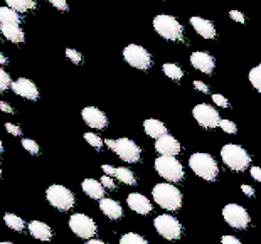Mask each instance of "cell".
Instances as JSON below:
<instances>
[{
  "label": "cell",
  "instance_id": "19",
  "mask_svg": "<svg viewBox=\"0 0 261 244\" xmlns=\"http://www.w3.org/2000/svg\"><path fill=\"white\" fill-rule=\"evenodd\" d=\"M99 209H101V212L107 215V218L110 219H120L121 214H123V209H121V206L116 201H113V199H99Z\"/></svg>",
  "mask_w": 261,
  "mask_h": 244
},
{
  "label": "cell",
  "instance_id": "49",
  "mask_svg": "<svg viewBox=\"0 0 261 244\" xmlns=\"http://www.w3.org/2000/svg\"><path fill=\"white\" fill-rule=\"evenodd\" d=\"M0 64H7V58L4 54H0Z\"/></svg>",
  "mask_w": 261,
  "mask_h": 244
},
{
  "label": "cell",
  "instance_id": "15",
  "mask_svg": "<svg viewBox=\"0 0 261 244\" xmlns=\"http://www.w3.org/2000/svg\"><path fill=\"white\" fill-rule=\"evenodd\" d=\"M155 150L160 155H167V157H175L180 153V143L175 140L174 137L165 133V135L159 137L155 142Z\"/></svg>",
  "mask_w": 261,
  "mask_h": 244
},
{
  "label": "cell",
  "instance_id": "38",
  "mask_svg": "<svg viewBox=\"0 0 261 244\" xmlns=\"http://www.w3.org/2000/svg\"><path fill=\"white\" fill-rule=\"evenodd\" d=\"M49 2H51V5L53 7H56L58 10H68V2H66V0H49Z\"/></svg>",
  "mask_w": 261,
  "mask_h": 244
},
{
  "label": "cell",
  "instance_id": "53",
  "mask_svg": "<svg viewBox=\"0 0 261 244\" xmlns=\"http://www.w3.org/2000/svg\"><path fill=\"white\" fill-rule=\"evenodd\" d=\"M47 2H49V0H47Z\"/></svg>",
  "mask_w": 261,
  "mask_h": 244
},
{
  "label": "cell",
  "instance_id": "9",
  "mask_svg": "<svg viewBox=\"0 0 261 244\" xmlns=\"http://www.w3.org/2000/svg\"><path fill=\"white\" fill-rule=\"evenodd\" d=\"M69 227L77 237H81V239H91L98 231L94 221L86 214H73L71 215Z\"/></svg>",
  "mask_w": 261,
  "mask_h": 244
},
{
  "label": "cell",
  "instance_id": "16",
  "mask_svg": "<svg viewBox=\"0 0 261 244\" xmlns=\"http://www.w3.org/2000/svg\"><path fill=\"white\" fill-rule=\"evenodd\" d=\"M191 64L196 68L197 71H201L204 74H211L216 68V61L214 58L211 56L207 52H202V51H196L192 52L191 56Z\"/></svg>",
  "mask_w": 261,
  "mask_h": 244
},
{
  "label": "cell",
  "instance_id": "27",
  "mask_svg": "<svg viewBox=\"0 0 261 244\" xmlns=\"http://www.w3.org/2000/svg\"><path fill=\"white\" fill-rule=\"evenodd\" d=\"M4 221H5V226L10 227V229H12V231L20 232V231L25 227V223H24V221H22V218H17V215H15V214H10V212L4 214Z\"/></svg>",
  "mask_w": 261,
  "mask_h": 244
},
{
  "label": "cell",
  "instance_id": "45",
  "mask_svg": "<svg viewBox=\"0 0 261 244\" xmlns=\"http://www.w3.org/2000/svg\"><path fill=\"white\" fill-rule=\"evenodd\" d=\"M0 110H2L4 113H14V108L5 101H0Z\"/></svg>",
  "mask_w": 261,
  "mask_h": 244
},
{
  "label": "cell",
  "instance_id": "35",
  "mask_svg": "<svg viewBox=\"0 0 261 244\" xmlns=\"http://www.w3.org/2000/svg\"><path fill=\"white\" fill-rule=\"evenodd\" d=\"M66 58H68L71 63H74V64L81 63V52L76 51V49H66Z\"/></svg>",
  "mask_w": 261,
  "mask_h": 244
},
{
  "label": "cell",
  "instance_id": "24",
  "mask_svg": "<svg viewBox=\"0 0 261 244\" xmlns=\"http://www.w3.org/2000/svg\"><path fill=\"white\" fill-rule=\"evenodd\" d=\"M9 9L15 10L17 14L20 12H29V10L36 9V0H5Z\"/></svg>",
  "mask_w": 261,
  "mask_h": 244
},
{
  "label": "cell",
  "instance_id": "32",
  "mask_svg": "<svg viewBox=\"0 0 261 244\" xmlns=\"http://www.w3.org/2000/svg\"><path fill=\"white\" fill-rule=\"evenodd\" d=\"M22 147H24V150H27L31 155H37L39 152H41V148H39L37 142L31 140V138H24V140H22Z\"/></svg>",
  "mask_w": 261,
  "mask_h": 244
},
{
  "label": "cell",
  "instance_id": "5",
  "mask_svg": "<svg viewBox=\"0 0 261 244\" xmlns=\"http://www.w3.org/2000/svg\"><path fill=\"white\" fill-rule=\"evenodd\" d=\"M155 172L160 177H164L167 182H170V184H175V182H180L184 179V167H182V164L175 157H167V155H160L155 160Z\"/></svg>",
  "mask_w": 261,
  "mask_h": 244
},
{
  "label": "cell",
  "instance_id": "18",
  "mask_svg": "<svg viewBox=\"0 0 261 244\" xmlns=\"http://www.w3.org/2000/svg\"><path fill=\"white\" fill-rule=\"evenodd\" d=\"M191 25L196 29V32L204 39H214L216 37V27L211 20L202 17H191Z\"/></svg>",
  "mask_w": 261,
  "mask_h": 244
},
{
  "label": "cell",
  "instance_id": "12",
  "mask_svg": "<svg viewBox=\"0 0 261 244\" xmlns=\"http://www.w3.org/2000/svg\"><path fill=\"white\" fill-rule=\"evenodd\" d=\"M192 116L202 128H216L221 120L218 110H214L211 104H205V103L196 104L192 110Z\"/></svg>",
  "mask_w": 261,
  "mask_h": 244
},
{
  "label": "cell",
  "instance_id": "36",
  "mask_svg": "<svg viewBox=\"0 0 261 244\" xmlns=\"http://www.w3.org/2000/svg\"><path fill=\"white\" fill-rule=\"evenodd\" d=\"M213 101L218 104L219 108H229V101L226 99V96H223V94H213Z\"/></svg>",
  "mask_w": 261,
  "mask_h": 244
},
{
  "label": "cell",
  "instance_id": "28",
  "mask_svg": "<svg viewBox=\"0 0 261 244\" xmlns=\"http://www.w3.org/2000/svg\"><path fill=\"white\" fill-rule=\"evenodd\" d=\"M162 71L165 73V76H169L170 79H174V81H180L182 77H184V71L174 63H165L162 66Z\"/></svg>",
  "mask_w": 261,
  "mask_h": 244
},
{
  "label": "cell",
  "instance_id": "31",
  "mask_svg": "<svg viewBox=\"0 0 261 244\" xmlns=\"http://www.w3.org/2000/svg\"><path fill=\"white\" fill-rule=\"evenodd\" d=\"M218 126H221L223 131L229 133V135H236V133H238V126H236L234 121H231V120H223V118H221Z\"/></svg>",
  "mask_w": 261,
  "mask_h": 244
},
{
  "label": "cell",
  "instance_id": "25",
  "mask_svg": "<svg viewBox=\"0 0 261 244\" xmlns=\"http://www.w3.org/2000/svg\"><path fill=\"white\" fill-rule=\"evenodd\" d=\"M115 177L120 182H123L125 185H135L137 184V179H135V175H133V172L130 169H126V167L115 169Z\"/></svg>",
  "mask_w": 261,
  "mask_h": 244
},
{
  "label": "cell",
  "instance_id": "26",
  "mask_svg": "<svg viewBox=\"0 0 261 244\" xmlns=\"http://www.w3.org/2000/svg\"><path fill=\"white\" fill-rule=\"evenodd\" d=\"M20 17L15 10L9 7H0V24H17L19 25Z\"/></svg>",
  "mask_w": 261,
  "mask_h": 244
},
{
  "label": "cell",
  "instance_id": "50",
  "mask_svg": "<svg viewBox=\"0 0 261 244\" xmlns=\"http://www.w3.org/2000/svg\"><path fill=\"white\" fill-rule=\"evenodd\" d=\"M2 150H4V145H2V142H0V153H2Z\"/></svg>",
  "mask_w": 261,
  "mask_h": 244
},
{
  "label": "cell",
  "instance_id": "30",
  "mask_svg": "<svg viewBox=\"0 0 261 244\" xmlns=\"http://www.w3.org/2000/svg\"><path fill=\"white\" fill-rule=\"evenodd\" d=\"M249 83H251L256 91H261V66H254L249 71Z\"/></svg>",
  "mask_w": 261,
  "mask_h": 244
},
{
  "label": "cell",
  "instance_id": "17",
  "mask_svg": "<svg viewBox=\"0 0 261 244\" xmlns=\"http://www.w3.org/2000/svg\"><path fill=\"white\" fill-rule=\"evenodd\" d=\"M126 204H128V207L133 212H137L140 215H147L152 212V202H150L143 194H138V192L130 194V196L126 197Z\"/></svg>",
  "mask_w": 261,
  "mask_h": 244
},
{
  "label": "cell",
  "instance_id": "33",
  "mask_svg": "<svg viewBox=\"0 0 261 244\" xmlns=\"http://www.w3.org/2000/svg\"><path fill=\"white\" fill-rule=\"evenodd\" d=\"M85 140L90 143L93 148H98V150L103 147V140L98 135H94V133H85Z\"/></svg>",
  "mask_w": 261,
  "mask_h": 244
},
{
  "label": "cell",
  "instance_id": "2",
  "mask_svg": "<svg viewBox=\"0 0 261 244\" xmlns=\"http://www.w3.org/2000/svg\"><path fill=\"white\" fill-rule=\"evenodd\" d=\"M152 196L155 204H159L165 210H179L182 207V192L170 182L157 184L153 187Z\"/></svg>",
  "mask_w": 261,
  "mask_h": 244
},
{
  "label": "cell",
  "instance_id": "42",
  "mask_svg": "<svg viewBox=\"0 0 261 244\" xmlns=\"http://www.w3.org/2000/svg\"><path fill=\"white\" fill-rule=\"evenodd\" d=\"M194 88H196L197 91H201V93H209V86L205 85V83H202V81H194Z\"/></svg>",
  "mask_w": 261,
  "mask_h": 244
},
{
  "label": "cell",
  "instance_id": "14",
  "mask_svg": "<svg viewBox=\"0 0 261 244\" xmlns=\"http://www.w3.org/2000/svg\"><path fill=\"white\" fill-rule=\"evenodd\" d=\"M81 116H83V120H85V123L94 130H103V128H107V125H108L107 115H105L101 110H98L94 106H86L81 112Z\"/></svg>",
  "mask_w": 261,
  "mask_h": 244
},
{
  "label": "cell",
  "instance_id": "11",
  "mask_svg": "<svg viewBox=\"0 0 261 244\" xmlns=\"http://www.w3.org/2000/svg\"><path fill=\"white\" fill-rule=\"evenodd\" d=\"M113 150L126 164H135L142 157L140 147L133 140H130V138H118V140H115Z\"/></svg>",
  "mask_w": 261,
  "mask_h": 244
},
{
  "label": "cell",
  "instance_id": "21",
  "mask_svg": "<svg viewBox=\"0 0 261 244\" xmlns=\"http://www.w3.org/2000/svg\"><path fill=\"white\" fill-rule=\"evenodd\" d=\"M0 31H2V34L7 41L14 44H22L25 39L24 31H22L17 24H0Z\"/></svg>",
  "mask_w": 261,
  "mask_h": 244
},
{
  "label": "cell",
  "instance_id": "6",
  "mask_svg": "<svg viewBox=\"0 0 261 244\" xmlns=\"http://www.w3.org/2000/svg\"><path fill=\"white\" fill-rule=\"evenodd\" d=\"M46 199L47 202L51 204L53 207H56L61 212H66V210L74 207V194L69 191L68 187L54 184L46 191Z\"/></svg>",
  "mask_w": 261,
  "mask_h": 244
},
{
  "label": "cell",
  "instance_id": "23",
  "mask_svg": "<svg viewBox=\"0 0 261 244\" xmlns=\"http://www.w3.org/2000/svg\"><path fill=\"white\" fill-rule=\"evenodd\" d=\"M143 130L148 137H152L157 140L159 137H162L167 133V126H165L160 120H155V118H148L145 120V123H143Z\"/></svg>",
  "mask_w": 261,
  "mask_h": 244
},
{
  "label": "cell",
  "instance_id": "20",
  "mask_svg": "<svg viewBox=\"0 0 261 244\" xmlns=\"http://www.w3.org/2000/svg\"><path fill=\"white\" fill-rule=\"evenodd\" d=\"M29 232L32 237L39 241H51L53 239V229L47 224L41 223V221H32L29 224Z\"/></svg>",
  "mask_w": 261,
  "mask_h": 244
},
{
  "label": "cell",
  "instance_id": "8",
  "mask_svg": "<svg viewBox=\"0 0 261 244\" xmlns=\"http://www.w3.org/2000/svg\"><path fill=\"white\" fill-rule=\"evenodd\" d=\"M155 231L167 241H177L182 236V224L169 214H162L153 221Z\"/></svg>",
  "mask_w": 261,
  "mask_h": 244
},
{
  "label": "cell",
  "instance_id": "13",
  "mask_svg": "<svg viewBox=\"0 0 261 244\" xmlns=\"http://www.w3.org/2000/svg\"><path fill=\"white\" fill-rule=\"evenodd\" d=\"M10 88H12V91L17 94V96L31 99V101H36V99H39L37 86L31 79H27V77H19V79L12 81V83H10Z\"/></svg>",
  "mask_w": 261,
  "mask_h": 244
},
{
  "label": "cell",
  "instance_id": "4",
  "mask_svg": "<svg viewBox=\"0 0 261 244\" xmlns=\"http://www.w3.org/2000/svg\"><path fill=\"white\" fill-rule=\"evenodd\" d=\"M152 24L155 32L160 37L167 39V41H180L184 37V27H182V24L175 17H172V15H165V14L157 15Z\"/></svg>",
  "mask_w": 261,
  "mask_h": 244
},
{
  "label": "cell",
  "instance_id": "39",
  "mask_svg": "<svg viewBox=\"0 0 261 244\" xmlns=\"http://www.w3.org/2000/svg\"><path fill=\"white\" fill-rule=\"evenodd\" d=\"M229 17L232 20H236V22H240V24H244V20H246V17L240 12V10H231L229 12Z\"/></svg>",
  "mask_w": 261,
  "mask_h": 244
},
{
  "label": "cell",
  "instance_id": "7",
  "mask_svg": "<svg viewBox=\"0 0 261 244\" xmlns=\"http://www.w3.org/2000/svg\"><path fill=\"white\" fill-rule=\"evenodd\" d=\"M123 59L126 64H130L132 68L147 71L152 66V56L145 47L138 46V44H130L123 49Z\"/></svg>",
  "mask_w": 261,
  "mask_h": 244
},
{
  "label": "cell",
  "instance_id": "47",
  "mask_svg": "<svg viewBox=\"0 0 261 244\" xmlns=\"http://www.w3.org/2000/svg\"><path fill=\"white\" fill-rule=\"evenodd\" d=\"M88 244H107V242H105V241H99V239H93V237H91V239L88 241Z\"/></svg>",
  "mask_w": 261,
  "mask_h": 244
},
{
  "label": "cell",
  "instance_id": "40",
  "mask_svg": "<svg viewBox=\"0 0 261 244\" xmlns=\"http://www.w3.org/2000/svg\"><path fill=\"white\" fill-rule=\"evenodd\" d=\"M101 185L105 187V188H115V180L112 179V177H108V175H105V177H101Z\"/></svg>",
  "mask_w": 261,
  "mask_h": 244
},
{
  "label": "cell",
  "instance_id": "52",
  "mask_svg": "<svg viewBox=\"0 0 261 244\" xmlns=\"http://www.w3.org/2000/svg\"><path fill=\"white\" fill-rule=\"evenodd\" d=\"M0 174H2V170H0Z\"/></svg>",
  "mask_w": 261,
  "mask_h": 244
},
{
  "label": "cell",
  "instance_id": "22",
  "mask_svg": "<svg viewBox=\"0 0 261 244\" xmlns=\"http://www.w3.org/2000/svg\"><path fill=\"white\" fill-rule=\"evenodd\" d=\"M83 191L90 199H94V201H99V199L105 197V187L101 185V182L94 180V179H86L83 180Z\"/></svg>",
  "mask_w": 261,
  "mask_h": 244
},
{
  "label": "cell",
  "instance_id": "51",
  "mask_svg": "<svg viewBox=\"0 0 261 244\" xmlns=\"http://www.w3.org/2000/svg\"><path fill=\"white\" fill-rule=\"evenodd\" d=\"M0 244H14V242H9V241H4V242H0Z\"/></svg>",
  "mask_w": 261,
  "mask_h": 244
},
{
  "label": "cell",
  "instance_id": "44",
  "mask_svg": "<svg viewBox=\"0 0 261 244\" xmlns=\"http://www.w3.org/2000/svg\"><path fill=\"white\" fill-rule=\"evenodd\" d=\"M241 191H243L244 194H246L248 197H253V196H254V188H253L251 185H246V184H243V185H241Z\"/></svg>",
  "mask_w": 261,
  "mask_h": 244
},
{
  "label": "cell",
  "instance_id": "46",
  "mask_svg": "<svg viewBox=\"0 0 261 244\" xmlns=\"http://www.w3.org/2000/svg\"><path fill=\"white\" fill-rule=\"evenodd\" d=\"M251 177L254 180H261V170H259V167H251Z\"/></svg>",
  "mask_w": 261,
  "mask_h": 244
},
{
  "label": "cell",
  "instance_id": "1",
  "mask_svg": "<svg viewBox=\"0 0 261 244\" xmlns=\"http://www.w3.org/2000/svg\"><path fill=\"white\" fill-rule=\"evenodd\" d=\"M189 165H191L194 174L207 182H214L219 175L218 162H216V158L211 153H192L189 157Z\"/></svg>",
  "mask_w": 261,
  "mask_h": 244
},
{
  "label": "cell",
  "instance_id": "48",
  "mask_svg": "<svg viewBox=\"0 0 261 244\" xmlns=\"http://www.w3.org/2000/svg\"><path fill=\"white\" fill-rule=\"evenodd\" d=\"M103 143H107V145L110 147V148H112V150H113V145H115V140H112V138H108V140L107 142H103Z\"/></svg>",
  "mask_w": 261,
  "mask_h": 244
},
{
  "label": "cell",
  "instance_id": "37",
  "mask_svg": "<svg viewBox=\"0 0 261 244\" xmlns=\"http://www.w3.org/2000/svg\"><path fill=\"white\" fill-rule=\"evenodd\" d=\"M5 130H7L10 135H15V137H22V130L19 128L17 125L14 123H5Z\"/></svg>",
  "mask_w": 261,
  "mask_h": 244
},
{
  "label": "cell",
  "instance_id": "10",
  "mask_svg": "<svg viewBox=\"0 0 261 244\" xmlns=\"http://www.w3.org/2000/svg\"><path fill=\"white\" fill-rule=\"evenodd\" d=\"M223 218L227 224L234 229H246L251 223V218H249L248 210L238 206V204H227L223 209Z\"/></svg>",
  "mask_w": 261,
  "mask_h": 244
},
{
  "label": "cell",
  "instance_id": "29",
  "mask_svg": "<svg viewBox=\"0 0 261 244\" xmlns=\"http://www.w3.org/2000/svg\"><path fill=\"white\" fill-rule=\"evenodd\" d=\"M120 244H148V241L140 234H135V232H126V234L121 236Z\"/></svg>",
  "mask_w": 261,
  "mask_h": 244
},
{
  "label": "cell",
  "instance_id": "3",
  "mask_svg": "<svg viewBox=\"0 0 261 244\" xmlns=\"http://www.w3.org/2000/svg\"><path fill=\"white\" fill-rule=\"evenodd\" d=\"M221 158L223 162L234 172H243L249 167L251 164V157L244 150L241 145H234V143H227L221 148Z\"/></svg>",
  "mask_w": 261,
  "mask_h": 244
},
{
  "label": "cell",
  "instance_id": "43",
  "mask_svg": "<svg viewBox=\"0 0 261 244\" xmlns=\"http://www.w3.org/2000/svg\"><path fill=\"white\" fill-rule=\"evenodd\" d=\"M101 170L105 172V175L115 177V167H112V165H101Z\"/></svg>",
  "mask_w": 261,
  "mask_h": 244
},
{
  "label": "cell",
  "instance_id": "34",
  "mask_svg": "<svg viewBox=\"0 0 261 244\" xmlns=\"http://www.w3.org/2000/svg\"><path fill=\"white\" fill-rule=\"evenodd\" d=\"M10 83H12V79H10L9 73H7L5 69L0 68V93L5 91V90H9V88H10Z\"/></svg>",
  "mask_w": 261,
  "mask_h": 244
},
{
  "label": "cell",
  "instance_id": "41",
  "mask_svg": "<svg viewBox=\"0 0 261 244\" xmlns=\"http://www.w3.org/2000/svg\"><path fill=\"white\" fill-rule=\"evenodd\" d=\"M221 244H241V241L238 239V237H234V236H223Z\"/></svg>",
  "mask_w": 261,
  "mask_h": 244
}]
</instances>
